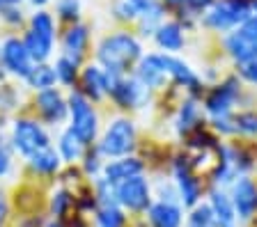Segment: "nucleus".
<instances>
[{
  "mask_svg": "<svg viewBox=\"0 0 257 227\" xmlns=\"http://www.w3.org/2000/svg\"><path fill=\"white\" fill-rule=\"evenodd\" d=\"M12 145L19 154H23L26 158H32L37 151L51 147L48 133L44 131V126L35 119H16L14 129H12Z\"/></svg>",
  "mask_w": 257,
  "mask_h": 227,
  "instance_id": "3",
  "label": "nucleus"
},
{
  "mask_svg": "<svg viewBox=\"0 0 257 227\" xmlns=\"http://www.w3.org/2000/svg\"><path fill=\"white\" fill-rule=\"evenodd\" d=\"M232 204H234L236 218L241 220H250L257 213V186L252 179L241 177L232 188Z\"/></svg>",
  "mask_w": 257,
  "mask_h": 227,
  "instance_id": "8",
  "label": "nucleus"
},
{
  "mask_svg": "<svg viewBox=\"0 0 257 227\" xmlns=\"http://www.w3.org/2000/svg\"><path fill=\"white\" fill-rule=\"evenodd\" d=\"M30 30H35V33L44 35V37H48V39H53L55 37V23H53V19H51V14H48V12H37V14H32Z\"/></svg>",
  "mask_w": 257,
  "mask_h": 227,
  "instance_id": "28",
  "label": "nucleus"
},
{
  "mask_svg": "<svg viewBox=\"0 0 257 227\" xmlns=\"http://www.w3.org/2000/svg\"><path fill=\"white\" fill-rule=\"evenodd\" d=\"M170 5H186V3H191V0H168Z\"/></svg>",
  "mask_w": 257,
  "mask_h": 227,
  "instance_id": "41",
  "label": "nucleus"
},
{
  "mask_svg": "<svg viewBox=\"0 0 257 227\" xmlns=\"http://www.w3.org/2000/svg\"><path fill=\"white\" fill-rule=\"evenodd\" d=\"M30 3H35V5H46L48 0H30Z\"/></svg>",
  "mask_w": 257,
  "mask_h": 227,
  "instance_id": "43",
  "label": "nucleus"
},
{
  "mask_svg": "<svg viewBox=\"0 0 257 227\" xmlns=\"http://www.w3.org/2000/svg\"><path fill=\"white\" fill-rule=\"evenodd\" d=\"M28 83H30V87H35V90H51V87L55 85V81H58V76H55V69L53 67L44 65V62H39V65L32 67V71L28 74L26 78Z\"/></svg>",
  "mask_w": 257,
  "mask_h": 227,
  "instance_id": "23",
  "label": "nucleus"
},
{
  "mask_svg": "<svg viewBox=\"0 0 257 227\" xmlns=\"http://www.w3.org/2000/svg\"><path fill=\"white\" fill-rule=\"evenodd\" d=\"M69 113H71V131L83 145H90L99 131V119L94 108L90 106L83 92H71L69 97Z\"/></svg>",
  "mask_w": 257,
  "mask_h": 227,
  "instance_id": "2",
  "label": "nucleus"
},
{
  "mask_svg": "<svg viewBox=\"0 0 257 227\" xmlns=\"http://www.w3.org/2000/svg\"><path fill=\"white\" fill-rule=\"evenodd\" d=\"M163 78H166V74L161 69L156 53L143 58V62H140V67H138V74H136V81L143 83L145 87H159L161 83H163Z\"/></svg>",
  "mask_w": 257,
  "mask_h": 227,
  "instance_id": "19",
  "label": "nucleus"
},
{
  "mask_svg": "<svg viewBox=\"0 0 257 227\" xmlns=\"http://www.w3.org/2000/svg\"><path fill=\"white\" fill-rule=\"evenodd\" d=\"M87 39H90V33H87V26H71L67 30L62 39V49H64V58L71 60L74 65H78L83 55H85V49H87Z\"/></svg>",
  "mask_w": 257,
  "mask_h": 227,
  "instance_id": "10",
  "label": "nucleus"
},
{
  "mask_svg": "<svg viewBox=\"0 0 257 227\" xmlns=\"http://www.w3.org/2000/svg\"><path fill=\"white\" fill-rule=\"evenodd\" d=\"M5 218H7V204H5V200H0V227H3Z\"/></svg>",
  "mask_w": 257,
  "mask_h": 227,
  "instance_id": "38",
  "label": "nucleus"
},
{
  "mask_svg": "<svg viewBox=\"0 0 257 227\" xmlns=\"http://www.w3.org/2000/svg\"><path fill=\"white\" fill-rule=\"evenodd\" d=\"M182 209L170 202H156L150 206V225L152 227H182Z\"/></svg>",
  "mask_w": 257,
  "mask_h": 227,
  "instance_id": "15",
  "label": "nucleus"
},
{
  "mask_svg": "<svg viewBox=\"0 0 257 227\" xmlns=\"http://www.w3.org/2000/svg\"><path fill=\"white\" fill-rule=\"evenodd\" d=\"M152 5H154V0H119L115 12H117L119 19H136L143 17Z\"/></svg>",
  "mask_w": 257,
  "mask_h": 227,
  "instance_id": "25",
  "label": "nucleus"
},
{
  "mask_svg": "<svg viewBox=\"0 0 257 227\" xmlns=\"http://www.w3.org/2000/svg\"><path fill=\"white\" fill-rule=\"evenodd\" d=\"M134 140H136V129L131 119H115L108 131L103 133V140L99 145V151L103 156H126L128 151L134 149Z\"/></svg>",
  "mask_w": 257,
  "mask_h": 227,
  "instance_id": "6",
  "label": "nucleus"
},
{
  "mask_svg": "<svg viewBox=\"0 0 257 227\" xmlns=\"http://www.w3.org/2000/svg\"><path fill=\"white\" fill-rule=\"evenodd\" d=\"M23 44H26L28 53H30L32 62H44V60L51 55V51H53V39L44 37V35L35 33V30H28L26 37H23Z\"/></svg>",
  "mask_w": 257,
  "mask_h": 227,
  "instance_id": "20",
  "label": "nucleus"
},
{
  "mask_svg": "<svg viewBox=\"0 0 257 227\" xmlns=\"http://www.w3.org/2000/svg\"><path fill=\"white\" fill-rule=\"evenodd\" d=\"M209 206L214 211V218L218 227H236V211L230 200V195H225L223 190H211Z\"/></svg>",
  "mask_w": 257,
  "mask_h": 227,
  "instance_id": "14",
  "label": "nucleus"
},
{
  "mask_svg": "<svg viewBox=\"0 0 257 227\" xmlns=\"http://www.w3.org/2000/svg\"><path fill=\"white\" fill-rule=\"evenodd\" d=\"M252 17V0H218L204 17L209 28L227 30V28L243 23Z\"/></svg>",
  "mask_w": 257,
  "mask_h": 227,
  "instance_id": "4",
  "label": "nucleus"
},
{
  "mask_svg": "<svg viewBox=\"0 0 257 227\" xmlns=\"http://www.w3.org/2000/svg\"><path fill=\"white\" fill-rule=\"evenodd\" d=\"M236 94H239L236 81H227V83H223L220 87L211 90V94L207 97L204 106H207V110L214 115V117H225V115L230 113V106L234 103Z\"/></svg>",
  "mask_w": 257,
  "mask_h": 227,
  "instance_id": "9",
  "label": "nucleus"
},
{
  "mask_svg": "<svg viewBox=\"0 0 257 227\" xmlns=\"http://www.w3.org/2000/svg\"><path fill=\"white\" fill-rule=\"evenodd\" d=\"M69 204H71V195L67 190H58L53 195V200H51V209H53L55 216H64V211H67Z\"/></svg>",
  "mask_w": 257,
  "mask_h": 227,
  "instance_id": "33",
  "label": "nucleus"
},
{
  "mask_svg": "<svg viewBox=\"0 0 257 227\" xmlns=\"http://www.w3.org/2000/svg\"><path fill=\"white\" fill-rule=\"evenodd\" d=\"M195 117H198V106L193 101H186L182 106V110H179V119H177V124H179V131H188L193 126V122H195Z\"/></svg>",
  "mask_w": 257,
  "mask_h": 227,
  "instance_id": "30",
  "label": "nucleus"
},
{
  "mask_svg": "<svg viewBox=\"0 0 257 227\" xmlns=\"http://www.w3.org/2000/svg\"><path fill=\"white\" fill-rule=\"evenodd\" d=\"M46 227H64V225H62V222H58V220H53V222H48Z\"/></svg>",
  "mask_w": 257,
  "mask_h": 227,
  "instance_id": "42",
  "label": "nucleus"
},
{
  "mask_svg": "<svg viewBox=\"0 0 257 227\" xmlns=\"http://www.w3.org/2000/svg\"><path fill=\"white\" fill-rule=\"evenodd\" d=\"M28 161H30L32 170H37L39 174H53V172H58V168H60V156L53 147H46V149L37 151V154L32 158H28Z\"/></svg>",
  "mask_w": 257,
  "mask_h": 227,
  "instance_id": "22",
  "label": "nucleus"
},
{
  "mask_svg": "<svg viewBox=\"0 0 257 227\" xmlns=\"http://www.w3.org/2000/svg\"><path fill=\"white\" fill-rule=\"evenodd\" d=\"M241 33L246 35V37H250V39H255L257 42V14H252L248 21H243L241 23V28H239Z\"/></svg>",
  "mask_w": 257,
  "mask_h": 227,
  "instance_id": "36",
  "label": "nucleus"
},
{
  "mask_svg": "<svg viewBox=\"0 0 257 227\" xmlns=\"http://www.w3.org/2000/svg\"><path fill=\"white\" fill-rule=\"evenodd\" d=\"M239 69H241V76H243L246 81L257 83V60H250V62H243V65H241Z\"/></svg>",
  "mask_w": 257,
  "mask_h": 227,
  "instance_id": "34",
  "label": "nucleus"
},
{
  "mask_svg": "<svg viewBox=\"0 0 257 227\" xmlns=\"http://www.w3.org/2000/svg\"><path fill=\"white\" fill-rule=\"evenodd\" d=\"M225 44H227V51L232 53V58L239 60V65L250 62V60H257V42L250 37H246L241 30L232 33L230 37L225 39Z\"/></svg>",
  "mask_w": 257,
  "mask_h": 227,
  "instance_id": "16",
  "label": "nucleus"
},
{
  "mask_svg": "<svg viewBox=\"0 0 257 227\" xmlns=\"http://www.w3.org/2000/svg\"><path fill=\"white\" fill-rule=\"evenodd\" d=\"M115 200H117V204H122L124 209L134 211V213L147 211L152 206V193L147 179L138 174V177H128L119 181L115 186Z\"/></svg>",
  "mask_w": 257,
  "mask_h": 227,
  "instance_id": "5",
  "label": "nucleus"
},
{
  "mask_svg": "<svg viewBox=\"0 0 257 227\" xmlns=\"http://www.w3.org/2000/svg\"><path fill=\"white\" fill-rule=\"evenodd\" d=\"M101 170V163H99V156L96 154H90V156L85 158V172L87 174H96Z\"/></svg>",
  "mask_w": 257,
  "mask_h": 227,
  "instance_id": "37",
  "label": "nucleus"
},
{
  "mask_svg": "<svg viewBox=\"0 0 257 227\" xmlns=\"http://www.w3.org/2000/svg\"><path fill=\"white\" fill-rule=\"evenodd\" d=\"M21 0H0V7H14V5H19Z\"/></svg>",
  "mask_w": 257,
  "mask_h": 227,
  "instance_id": "40",
  "label": "nucleus"
},
{
  "mask_svg": "<svg viewBox=\"0 0 257 227\" xmlns=\"http://www.w3.org/2000/svg\"><path fill=\"white\" fill-rule=\"evenodd\" d=\"M156 58H159V65H161V69H163V74L172 76V78H175L177 83H182L184 87L195 90V87L200 85V78L191 71V67L184 65L182 60L172 58V55H159V53H156Z\"/></svg>",
  "mask_w": 257,
  "mask_h": 227,
  "instance_id": "12",
  "label": "nucleus"
},
{
  "mask_svg": "<svg viewBox=\"0 0 257 227\" xmlns=\"http://www.w3.org/2000/svg\"><path fill=\"white\" fill-rule=\"evenodd\" d=\"M126 225V216L117 204L101 206L96 213V227H124Z\"/></svg>",
  "mask_w": 257,
  "mask_h": 227,
  "instance_id": "26",
  "label": "nucleus"
},
{
  "mask_svg": "<svg viewBox=\"0 0 257 227\" xmlns=\"http://www.w3.org/2000/svg\"><path fill=\"white\" fill-rule=\"evenodd\" d=\"M156 44L166 51H179L184 46V35L179 23H163L156 30Z\"/></svg>",
  "mask_w": 257,
  "mask_h": 227,
  "instance_id": "21",
  "label": "nucleus"
},
{
  "mask_svg": "<svg viewBox=\"0 0 257 227\" xmlns=\"http://www.w3.org/2000/svg\"><path fill=\"white\" fill-rule=\"evenodd\" d=\"M209 3H211V0H191V5L198 7V10H200V7H207Z\"/></svg>",
  "mask_w": 257,
  "mask_h": 227,
  "instance_id": "39",
  "label": "nucleus"
},
{
  "mask_svg": "<svg viewBox=\"0 0 257 227\" xmlns=\"http://www.w3.org/2000/svg\"><path fill=\"white\" fill-rule=\"evenodd\" d=\"M140 44L134 35L128 33H115L103 37V42L99 44L96 58L103 65V71L110 76H122L128 67L134 65L140 58Z\"/></svg>",
  "mask_w": 257,
  "mask_h": 227,
  "instance_id": "1",
  "label": "nucleus"
},
{
  "mask_svg": "<svg viewBox=\"0 0 257 227\" xmlns=\"http://www.w3.org/2000/svg\"><path fill=\"white\" fill-rule=\"evenodd\" d=\"M177 186H179V197L184 206H198L200 202V184L198 179H193L186 165H177Z\"/></svg>",
  "mask_w": 257,
  "mask_h": 227,
  "instance_id": "17",
  "label": "nucleus"
},
{
  "mask_svg": "<svg viewBox=\"0 0 257 227\" xmlns=\"http://www.w3.org/2000/svg\"><path fill=\"white\" fill-rule=\"evenodd\" d=\"M10 147L5 145V140L0 138V177L3 174H7V170H10Z\"/></svg>",
  "mask_w": 257,
  "mask_h": 227,
  "instance_id": "35",
  "label": "nucleus"
},
{
  "mask_svg": "<svg viewBox=\"0 0 257 227\" xmlns=\"http://www.w3.org/2000/svg\"><path fill=\"white\" fill-rule=\"evenodd\" d=\"M214 222H216V218L209 204L193 206L191 216H188V227H214Z\"/></svg>",
  "mask_w": 257,
  "mask_h": 227,
  "instance_id": "27",
  "label": "nucleus"
},
{
  "mask_svg": "<svg viewBox=\"0 0 257 227\" xmlns=\"http://www.w3.org/2000/svg\"><path fill=\"white\" fill-rule=\"evenodd\" d=\"M108 92V74L99 67H87L83 71V94L92 99H101Z\"/></svg>",
  "mask_w": 257,
  "mask_h": 227,
  "instance_id": "18",
  "label": "nucleus"
},
{
  "mask_svg": "<svg viewBox=\"0 0 257 227\" xmlns=\"http://www.w3.org/2000/svg\"><path fill=\"white\" fill-rule=\"evenodd\" d=\"M234 126L241 133H257V113H241L234 117Z\"/></svg>",
  "mask_w": 257,
  "mask_h": 227,
  "instance_id": "31",
  "label": "nucleus"
},
{
  "mask_svg": "<svg viewBox=\"0 0 257 227\" xmlns=\"http://www.w3.org/2000/svg\"><path fill=\"white\" fill-rule=\"evenodd\" d=\"M76 67L78 65H74L71 60H67L62 55V58L55 62V76H58V81H62L64 85H74V81H76Z\"/></svg>",
  "mask_w": 257,
  "mask_h": 227,
  "instance_id": "29",
  "label": "nucleus"
},
{
  "mask_svg": "<svg viewBox=\"0 0 257 227\" xmlns=\"http://www.w3.org/2000/svg\"><path fill=\"white\" fill-rule=\"evenodd\" d=\"M0 58H3L5 69H10L12 74H16V76H23V78H28V74H30L32 67H35L30 53H28V49H26V44L19 37H7L5 42H3Z\"/></svg>",
  "mask_w": 257,
  "mask_h": 227,
  "instance_id": "7",
  "label": "nucleus"
},
{
  "mask_svg": "<svg viewBox=\"0 0 257 227\" xmlns=\"http://www.w3.org/2000/svg\"><path fill=\"white\" fill-rule=\"evenodd\" d=\"M80 12V3L78 0H58V14L67 21H76Z\"/></svg>",
  "mask_w": 257,
  "mask_h": 227,
  "instance_id": "32",
  "label": "nucleus"
},
{
  "mask_svg": "<svg viewBox=\"0 0 257 227\" xmlns=\"http://www.w3.org/2000/svg\"><path fill=\"white\" fill-rule=\"evenodd\" d=\"M83 147L85 145L76 138L71 129H67L62 133V138H60V154L64 156V161H69V163L78 161V158L83 156Z\"/></svg>",
  "mask_w": 257,
  "mask_h": 227,
  "instance_id": "24",
  "label": "nucleus"
},
{
  "mask_svg": "<svg viewBox=\"0 0 257 227\" xmlns=\"http://www.w3.org/2000/svg\"><path fill=\"white\" fill-rule=\"evenodd\" d=\"M37 106H39V113L44 115L46 122L55 124V122H62L64 115H67V108H69V103L62 99V94L58 90H44L42 94L37 97Z\"/></svg>",
  "mask_w": 257,
  "mask_h": 227,
  "instance_id": "11",
  "label": "nucleus"
},
{
  "mask_svg": "<svg viewBox=\"0 0 257 227\" xmlns=\"http://www.w3.org/2000/svg\"><path fill=\"white\" fill-rule=\"evenodd\" d=\"M143 163L138 161V158H131V156H124L119 158V161H110L103 168V174H106V181L112 186H117L119 181H124V179L128 177H138L140 172H143Z\"/></svg>",
  "mask_w": 257,
  "mask_h": 227,
  "instance_id": "13",
  "label": "nucleus"
}]
</instances>
